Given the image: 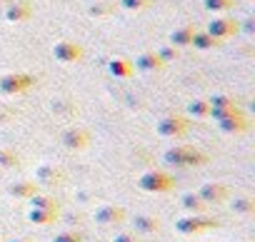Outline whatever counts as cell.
<instances>
[{
    "label": "cell",
    "instance_id": "6da1fadb",
    "mask_svg": "<svg viewBox=\"0 0 255 242\" xmlns=\"http://www.w3.org/2000/svg\"><path fill=\"white\" fill-rule=\"evenodd\" d=\"M210 227H218V222L210 220V217H203V215H190V217H183V220L175 222V230L183 232V235H200Z\"/></svg>",
    "mask_w": 255,
    "mask_h": 242
},
{
    "label": "cell",
    "instance_id": "7a4b0ae2",
    "mask_svg": "<svg viewBox=\"0 0 255 242\" xmlns=\"http://www.w3.org/2000/svg\"><path fill=\"white\" fill-rule=\"evenodd\" d=\"M140 187L148 190V192H165V190L173 187V180L168 175H163V172H150V175H145L140 180Z\"/></svg>",
    "mask_w": 255,
    "mask_h": 242
},
{
    "label": "cell",
    "instance_id": "3957f363",
    "mask_svg": "<svg viewBox=\"0 0 255 242\" xmlns=\"http://www.w3.org/2000/svg\"><path fill=\"white\" fill-rule=\"evenodd\" d=\"M95 220L100 225H118V222H123V210L120 207H100L95 212Z\"/></svg>",
    "mask_w": 255,
    "mask_h": 242
},
{
    "label": "cell",
    "instance_id": "277c9868",
    "mask_svg": "<svg viewBox=\"0 0 255 242\" xmlns=\"http://www.w3.org/2000/svg\"><path fill=\"white\" fill-rule=\"evenodd\" d=\"M203 197L208 202H220V200H225V187L223 185H205L203 187Z\"/></svg>",
    "mask_w": 255,
    "mask_h": 242
},
{
    "label": "cell",
    "instance_id": "5b68a950",
    "mask_svg": "<svg viewBox=\"0 0 255 242\" xmlns=\"http://www.w3.org/2000/svg\"><path fill=\"white\" fill-rule=\"evenodd\" d=\"M53 220H55L53 210H40V207L30 210V222H35V225H50Z\"/></svg>",
    "mask_w": 255,
    "mask_h": 242
},
{
    "label": "cell",
    "instance_id": "8992f818",
    "mask_svg": "<svg viewBox=\"0 0 255 242\" xmlns=\"http://www.w3.org/2000/svg\"><path fill=\"white\" fill-rule=\"evenodd\" d=\"M158 227H160V222L155 217H148V215H138L135 217V230H140V232H155Z\"/></svg>",
    "mask_w": 255,
    "mask_h": 242
},
{
    "label": "cell",
    "instance_id": "52a82bcc",
    "mask_svg": "<svg viewBox=\"0 0 255 242\" xmlns=\"http://www.w3.org/2000/svg\"><path fill=\"white\" fill-rule=\"evenodd\" d=\"M168 160H173V162H193V160H203L198 153H188V150H178V153H170L168 155Z\"/></svg>",
    "mask_w": 255,
    "mask_h": 242
},
{
    "label": "cell",
    "instance_id": "ba28073f",
    "mask_svg": "<svg viewBox=\"0 0 255 242\" xmlns=\"http://www.w3.org/2000/svg\"><path fill=\"white\" fill-rule=\"evenodd\" d=\"M183 123H180V120H165V123L160 125V130L165 133V135H175V133H183Z\"/></svg>",
    "mask_w": 255,
    "mask_h": 242
},
{
    "label": "cell",
    "instance_id": "9c48e42d",
    "mask_svg": "<svg viewBox=\"0 0 255 242\" xmlns=\"http://www.w3.org/2000/svg\"><path fill=\"white\" fill-rule=\"evenodd\" d=\"M183 207L190 210V212H200V210H203V200L195 197V195H185V197H183Z\"/></svg>",
    "mask_w": 255,
    "mask_h": 242
},
{
    "label": "cell",
    "instance_id": "30bf717a",
    "mask_svg": "<svg viewBox=\"0 0 255 242\" xmlns=\"http://www.w3.org/2000/svg\"><path fill=\"white\" fill-rule=\"evenodd\" d=\"M13 192H15V195H20V197H28V195H33V192H35V187H33V185H28V182H20V185H13Z\"/></svg>",
    "mask_w": 255,
    "mask_h": 242
},
{
    "label": "cell",
    "instance_id": "8fae6325",
    "mask_svg": "<svg viewBox=\"0 0 255 242\" xmlns=\"http://www.w3.org/2000/svg\"><path fill=\"white\" fill-rule=\"evenodd\" d=\"M33 205H35V207H40V210H55V207H58L53 197H35V202H33Z\"/></svg>",
    "mask_w": 255,
    "mask_h": 242
},
{
    "label": "cell",
    "instance_id": "7c38bea8",
    "mask_svg": "<svg viewBox=\"0 0 255 242\" xmlns=\"http://www.w3.org/2000/svg\"><path fill=\"white\" fill-rule=\"evenodd\" d=\"M53 242H83V237L75 232H60V235H55Z\"/></svg>",
    "mask_w": 255,
    "mask_h": 242
},
{
    "label": "cell",
    "instance_id": "4fadbf2b",
    "mask_svg": "<svg viewBox=\"0 0 255 242\" xmlns=\"http://www.w3.org/2000/svg\"><path fill=\"white\" fill-rule=\"evenodd\" d=\"M113 242H140V240H138L133 232H118Z\"/></svg>",
    "mask_w": 255,
    "mask_h": 242
},
{
    "label": "cell",
    "instance_id": "5bb4252c",
    "mask_svg": "<svg viewBox=\"0 0 255 242\" xmlns=\"http://www.w3.org/2000/svg\"><path fill=\"white\" fill-rule=\"evenodd\" d=\"M3 85H5V90H20V87H23V80H20V78H10V80H5Z\"/></svg>",
    "mask_w": 255,
    "mask_h": 242
},
{
    "label": "cell",
    "instance_id": "9a60e30c",
    "mask_svg": "<svg viewBox=\"0 0 255 242\" xmlns=\"http://www.w3.org/2000/svg\"><path fill=\"white\" fill-rule=\"evenodd\" d=\"M233 210H238V212H250V202H245V200H243V202H235Z\"/></svg>",
    "mask_w": 255,
    "mask_h": 242
},
{
    "label": "cell",
    "instance_id": "2e32d148",
    "mask_svg": "<svg viewBox=\"0 0 255 242\" xmlns=\"http://www.w3.org/2000/svg\"><path fill=\"white\" fill-rule=\"evenodd\" d=\"M113 70L120 73V75H125V73H128V65H125V63H118V65H113Z\"/></svg>",
    "mask_w": 255,
    "mask_h": 242
},
{
    "label": "cell",
    "instance_id": "e0dca14e",
    "mask_svg": "<svg viewBox=\"0 0 255 242\" xmlns=\"http://www.w3.org/2000/svg\"><path fill=\"white\" fill-rule=\"evenodd\" d=\"M0 162H3V165H10V162H13V155H8V153H0Z\"/></svg>",
    "mask_w": 255,
    "mask_h": 242
},
{
    "label": "cell",
    "instance_id": "ac0fdd59",
    "mask_svg": "<svg viewBox=\"0 0 255 242\" xmlns=\"http://www.w3.org/2000/svg\"><path fill=\"white\" fill-rule=\"evenodd\" d=\"M68 140H70V143H75V145H78V143H80V140H83V138H80V135H78V133H73V135H70V138H68Z\"/></svg>",
    "mask_w": 255,
    "mask_h": 242
},
{
    "label": "cell",
    "instance_id": "d6986e66",
    "mask_svg": "<svg viewBox=\"0 0 255 242\" xmlns=\"http://www.w3.org/2000/svg\"><path fill=\"white\" fill-rule=\"evenodd\" d=\"M10 242H33L30 237H15V240H10Z\"/></svg>",
    "mask_w": 255,
    "mask_h": 242
}]
</instances>
